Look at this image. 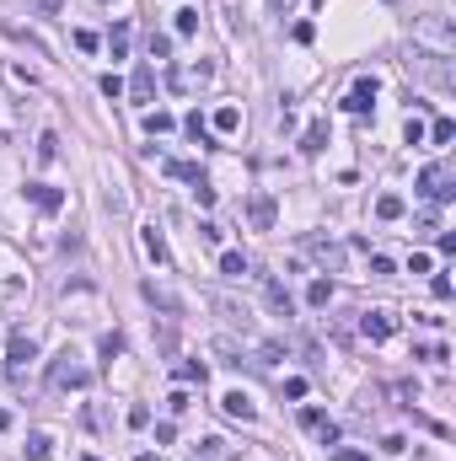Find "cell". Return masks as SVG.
<instances>
[{"instance_id": "6da1fadb", "label": "cell", "mask_w": 456, "mask_h": 461, "mask_svg": "<svg viewBox=\"0 0 456 461\" xmlns=\"http://www.w3.org/2000/svg\"><path fill=\"white\" fill-rule=\"evenodd\" d=\"M86 381H92V370L81 365L75 349H60L54 360H48V387H54V391H81Z\"/></svg>"}, {"instance_id": "7a4b0ae2", "label": "cell", "mask_w": 456, "mask_h": 461, "mask_svg": "<svg viewBox=\"0 0 456 461\" xmlns=\"http://www.w3.org/2000/svg\"><path fill=\"white\" fill-rule=\"evenodd\" d=\"M419 194L430 199V204H451V199H456V177L445 167H424L419 172Z\"/></svg>"}, {"instance_id": "3957f363", "label": "cell", "mask_w": 456, "mask_h": 461, "mask_svg": "<svg viewBox=\"0 0 456 461\" xmlns=\"http://www.w3.org/2000/svg\"><path fill=\"white\" fill-rule=\"evenodd\" d=\"M167 172H172V177H183V182H188V188H193V194H199V204H215V188H210V177H205V172H199V167H193V161H167Z\"/></svg>"}, {"instance_id": "277c9868", "label": "cell", "mask_w": 456, "mask_h": 461, "mask_svg": "<svg viewBox=\"0 0 456 461\" xmlns=\"http://www.w3.org/2000/svg\"><path fill=\"white\" fill-rule=\"evenodd\" d=\"M360 333H365L371 343H386V338L397 333V316H392V311H365V316H360Z\"/></svg>"}, {"instance_id": "5b68a950", "label": "cell", "mask_w": 456, "mask_h": 461, "mask_svg": "<svg viewBox=\"0 0 456 461\" xmlns=\"http://www.w3.org/2000/svg\"><path fill=\"white\" fill-rule=\"evenodd\" d=\"M27 360H38L33 333H11V381H22V376H27Z\"/></svg>"}, {"instance_id": "8992f818", "label": "cell", "mask_w": 456, "mask_h": 461, "mask_svg": "<svg viewBox=\"0 0 456 461\" xmlns=\"http://www.w3.org/2000/svg\"><path fill=\"white\" fill-rule=\"evenodd\" d=\"M22 194L33 199V204L43 209V215H60V204H65V194H60V188H48V182H27Z\"/></svg>"}, {"instance_id": "52a82bcc", "label": "cell", "mask_w": 456, "mask_h": 461, "mask_svg": "<svg viewBox=\"0 0 456 461\" xmlns=\"http://www.w3.org/2000/svg\"><path fill=\"white\" fill-rule=\"evenodd\" d=\"M371 102H376V75H360V81H354V91L344 97V113H365Z\"/></svg>"}, {"instance_id": "ba28073f", "label": "cell", "mask_w": 456, "mask_h": 461, "mask_svg": "<svg viewBox=\"0 0 456 461\" xmlns=\"http://www.w3.org/2000/svg\"><path fill=\"white\" fill-rule=\"evenodd\" d=\"M129 97L140 102V108H145L151 97H156V70H151V65H140V70H134V81H129Z\"/></svg>"}, {"instance_id": "9c48e42d", "label": "cell", "mask_w": 456, "mask_h": 461, "mask_svg": "<svg viewBox=\"0 0 456 461\" xmlns=\"http://www.w3.org/2000/svg\"><path fill=\"white\" fill-rule=\"evenodd\" d=\"M247 215H252V226H258V230H274V199H268V194H252Z\"/></svg>"}, {"instance_id": "30bf717a", "label": "cell", "mask_w": 456, "mask_h": 461, "mask_svg": "<svg viewBox=\"0 0 456 461\" xmlns=\"http://www.w3.org/2000/svg\"><path fill=\"white\" fill-rule=\"evenodd\" d=\"M220 408H226L231 418H241V424H252V413H258V408L247 402V391H226V397H220Z\"/></svg>"}, {"instance_id": "8fae6325", "label": "cell", "mask_w": 456, "mask_h": 461, "mask_svg": "<svg viewBox=\"0 0 456 461\" xmlns=\"http://www.w3.org/2000/svg\"><path fill=\"white\" fill-rule=\"evenodd\" d=\"M322 145H327V118H317V123H306V134H300V150H306V156H317Z\"/></svg>"}, {"instance_id": "7c38bea8", "label": "cell", "mask_w": 456, "mask_h": 461, "mask_svg": "<svg viewBox=\"0 0 456 461\" xmlns=\"http://www.w3.org/2000/svg\"><path fill=\"white\" fill-rule=\"evenodd\" d=\"M27 461H54V440H48L43 429H33V435H27Z\"/></svg>"}, {"instance_id": "4fadbf2b", "label": "cell", "mask_w": 456, "mask_h": 461, "mask_svg": "<svg viewBox=\"0 0 456 461\" xmlns=\"http://www.w3.org/2000/svg\"><path fill=\"white\" fill-rule=\"evenodd\" d=\"M108 54H113V60H124V54H129V22H113V33H108Z\"/></svg>"}, {"instance_id": "5bb4252c", "label": "cell", "mask_w": 456, "mask_h": 461, "mask_svg": "<svg viewBox=\"0 0 456 461\" xmlns=\"http://www.w3.org/2000/svg\"><path fill=\"white\" fill-rule=\"evenodd\" d=\"M210 129H215V134H237L241 129V113L237 108H220L215 118H210Z\"/></svg>"}, {"instance_id": "9a60e30c", "label": "cell", "mask_w": 456, "mask_h": 461, "mask_svg": "<svg viewBox=\"0 0 456 461\" xmlns=\"http://www.w3.org/2000/svg\"><path fill=\"white\" fill-rule=\"evenodd\" d=\"M306 247H312V257H322L327 268H338V263H344V252H338L333 242H322V236H312V242H306Z\"/></svg>"}, {"instance_id": "2e32d148", "label": "cell", "mask_w": 456, "mask_h": 461, "mask_svg": "<svg viewBox=\"0 0 456 461\" xmlns=\"http://www.w3.org/2000/svg\"><path fill=\"white\" fill-rule=\"evenodd\" d=\"M451 134H456V123H451V118H435L430 129H424V140H430V145H451Z\"/></svg>"}, {"instance_id": "e0dca14e", "label": "cell", "mask_w": 456, "mask_h": 461, "mask_svg": "<svg viewBox=\"0 0 456 461\" xmlns=\"http://www.w3.org/2000/svg\"><path fill=\"white\" fill-rule=\"evenodd\" d=\"M403 209H408V204H403L397 194H381V199H376V215H381V220H403Z\"/></svg>"}, {"instance_id": "ac0fdd59", "label": "cell", "mask_w": 456, "mask_h": 461, "mask_svg": "<svg viewBox=\"0 0 456 461\" xmlns=\"http://www.w3.org/2000/svg\"><path fill=\"white\" fill-rule=\"evenodd\" d=\"M220 274H226V279H241V274H247V257L241 252H220Z\"/></svg>"}, {"instance_id": "d6986e66", "label": "cell", "mask_w": 456, "mask_h": 461, "mask_svg": "<svg viewBox=\"0 0 456 461\" xmlns=\"http://www.w3.org/2000/svg\"><path fill=\"white\" fill-rule=\"evenodd\" d=\"M172 123H178V118H172V113H145V134H172Z\"/></svg>"}, {"instance_id": "ffe728a7", "label": "cell", "mask_w": 456, "mask_h": 461, "mask_svg": "<svg viewBox=\"0 0 456 461\" xmlns=\"http://www.w3.org/2000/svg\"><path fill=\"white\" fill-rule=\"evenodd\" d=\"M306 301H312L317 311H322V306L333 301V279H312V290H306Z\"/></svg>"}, {"instance_id": "44dd1931", "label": "cell", "mask_w": 456, "mask_h": 461, "mask_svg": "<svg viewBox=\"0 0 456 461\" xmlns=\"http://www.w3.org/2000/svg\"><path fill=\"white\" fill-rule=\"evenodd\" d=\"M264 290H268V306H274L279 316H290V295H285V284H279V279H268Z\"/></svg>"}, {"instance_id": "7402d4cb", "label": "cell", "mask_w": 456, "mask_h": 461, "mask_svg": "<svg viewBox=\"0 0 456 461\" xmlns=\"http://www.w3.org/2000/svg\"><path fill=\"white\" fill-rule=\"evenodd\" d=\"M145 252L156 257V263H167V242H161V230H156V226H145Z\"/></svg>"}, {"instance_id": "603a6c76", "label": "cell", "mask_w": 456, "mask_h": 461, "mask_svg": "<svg viewBox=\"0 0 456 461\" xmlns=\"http://www.w3.org/2000/svg\"><path fill=\"white\" fill-rule=\"evenodd\" d=\"M183 129H188V140H199V145H210V123L199 118V113H188V118H183Z\"/></svg>"}, {"instance_id": "cb8c5ba5", "label": "cell", "mask_w": 456, "mask_h": 461, "mask_svg": "<svg viewBox=\"0 0 456 461\" xmlns=\"http://www.w3.org/2000/svg\"><path fill=\"white\" fill-rule=\"evenodd\" d=\"M172 27H178V38H193V27H199V11H193V6H183Z\"/></svg>"}, {"instance_id": "d4e9b609", "label": "cell", "mask_w": 456, "mask_h": 461, "mask_svg": "<svg viewBox=\"0 0 456 461\" xmlns=\"http://www.w3.org/2000/svg\"><path fill=\"white\" fill-rule=\"evenodd\" d=\"M215 311L226 316V322H237V328H247V311H241L237 301H215Z\"/></svg>"}, {"instance_id": "484cf974", "label": "cell", "mask_w": 456, "mask_h": 461, "mask_svg": "<svg viewBox=\"0 0 456 461\" xmlns=\"http://www.w3.org/2000/svg\"><path fill=\"white\" fill-rule=\"evenodd\" d=\"M205 376H210V370H205V365H199V360L178 365V381H199V387H205Z\"/></svg>"}, {"instance_id": "4316f807", "label": "cell", "mask_w": 456, "mask_h": 461, "mask_svg": "<svg viewBox=\"0 0 456 461\" xmlns=\"http://www.w3.org/2000/svg\"><path fill=\"white\" fill-rule=\"evenodd\" d=\"M151 60H172V38L151 33Z\"/></svg>"}, {"instance_id": "83f0119b", "label": "cell", "mask_w": 456, "mask_h": 461, "mask_svg": "<svg viewBox=\"0 0 456 461\" xmlns=\"http://www.w3.org/2000/svg\"><path fill=\"white\" fill-rule=\"evenodd\" d=\"M75 49H81V54H97V33H92V27H75Z\"/></svg>"}, {"instance_id": "f1b7e54d", "label": "cell", "mask_w": 456, "mask_h": 461, "mask_svg": "<svg viewBox=\"0 0 456 461\" xmlns=\"http://www.w3.org/2000/svg\"><path fill=\"white\" fill-rule=\"evenodd\" d=\"M38 156H43V161L60 156V134H43V140H38Z\"/></svg>"}, {"instance_id": "f546056e", "label": "cell", "mask_w": 456, "mask_h": 461, "mask_svg": "<svg viewBox=\"0 0 456 461\" xmlns=\"http://www.w3.org/2000/svg\"><path fill=\"white\" fill-rule=\"evenodd\" d=\"M403 140H408V145H424V123L408 118V123H403Z\"/></svg>"}, {"instance_id": "4dcf8cb0", "label": "cell", "mask_w": 456, "mask_h": 461, "mask_svg": "<svg viewBox=\"0 0 456 461\" xmlns=\"http://www.w3.org/2000/svg\"><path fill=\"white\" fill-rule=\"evenodd\" d=\"M119 354H124V338H119V333H108V338H102V360H119Z\"/></svg>"}, {"instance_id": "1f68e13d", "label": "cell", "mask_w": 456, "mask_h": 461, "mask_svg": "<svg viewBox=\"0 0 456 461\" xmlns=\"http://www.w3.org/2000/svg\"><path fill=\"white\" fill-rule=\"evenodd\" d=\"M145 424H151V408H145V402H134V408H129V429H145Z\"/></svg>"}, {"instance_id": "d6a6232c", "label": "cell", "mask_w": 456, "mask_h": 461, "mask_svg": "<svg viewBox=\"0 0 456 461\" xmlns=\"http://www.w3.org/2000/svg\"><path fill=\"white\" fill-rule=\"evenodd\" d=\"M167 408H172V413H188V408H193V397H188V391L178 387V391H172V397H167Z\"/></svg>"}, {"instance_id": "836d02e7", "label": "cell", "mask_w": 456, "mask_h": 461, "mask_svg": "<svg viewBox=\"0 0 456 461\" xmlns=\"http://www.w3.org/2000/svg\"><path fill=\"white\" fill-rule=\"evenodd\" d=\"M430 290H435V301H451V279H445V274H435Z\"/></svg>"}, {"instance_id": "e575fe53", "label": "cell", "mask_w": 456, "mask_h": 461, "mask_svg": "<svg viewBox=\"0 0 456 461\" xmlns=\"http://www.w3.org/2000/svg\"><path fill=\"white\" fill-rule=\"evenodd\" d=\"M317 435H322V445H338V424H333V418H322V424H317Z\"/></svg>"}, {"instance_id": "d590c367", "label": "cell", "mask_w": 456, "mask_h": 461, "mask_svg": "<svg viewBox=\"0 0 456 461\" xmlns=\"http://www.w3.org/2000/svg\"><path fill=\"white\" fill-rule=\"evenodd\" d=\"M102 97H124V81H119V75H102Z\"/></svg>"}, {"instance_id": "8d00e7d4", "label": "cell", "mask_w": 456, "mask_h": 461, "mask_svg": "<svg viewBox=\"0 0 456 461\" xmlns=\"http://www.w3.org/2000/svg\"><path fill=\"white\" fill-rule=\"evenodd\" d=\"M381 450H392V456H403V450H408V440H403V435H386V440H381Z\"/></svg>"}, {"instance_id": "74e56055", "label": "cell", "mask_w": 456, "mask_h": 461, "mask_svg": "<svg viewBox=\"0 0 456 461\" xmlns=\"http://www.w3.org/2000/svg\"><path fill=\"white\" fill-rule=\"evenodd\" d=\"M279 354H285V349H279V343H264V349H258V365H274Z\"/></svg>"}, {"instance_id": "f35d334b", "label": "cell", "mask_w": 456, "mask_h": 461, "mask_svg": "<svg viewBox=\"0 0 456 461\" xmlns=\"http://www.w3.org/2000/svg\"><path fill=\"white\" fill-rule=\"evenodd\" d=\"M333 461H371V456H365V450H349V445H344V450H333Z\"/></svg>"}, {"instance_id": "ab89813d", "label": "cell", "mask_w": 456, "mask_h": 461, "mask_svg": "<svg viewBox=\"0 0 456 461\" xmlns=\"http://www.w3.org/2000/svg\"><path fill=\"white\" fill-rule=\"evenodd\" d=\"M0 429H11V413H6V408H0Z\"/></svg>"}, {"instance_id": "60d3db41", "label": "cell", "mask_w": 456, "mask_h": 461, "mask_svg": "<svg viewBox=\"0 0 456 461\" xmlns=\"http://www.w3.org/2000/svg\"><path fill=\"white\" fill-rule=\"evenodd\" d=\"M134 461H156V456H151V450H140V456H134Z\"/></svg>"}, {"instance_id": "b9f144b4", "label": "cell", "mask_w": 456, "mask_h": 461, "mask_svg": "<svg viewBox=\"0 0 456 461\" xmlns=\"http://www.w3.org/2000/svg\"><path fill=\"white\" fill-rule=\"evenodd\" d=\"M97 6H113V0H97Z\"/></svg>"}, {"instance_id": "7bdbcfd3", "label": "cell", "mask_w": 456, "mask_h": 461, "mask_svg": "<svg viewBox=\"0 0 456 461\" xmlns=\"http://www.w3.org/2000/svg\"><path fill=\"white\" fill-rule=\"evenodd\" d=\"M86 461H102V456H86Z\"/></svg>"}, {"instance_id": "ee69618b", "label": "cell", "mask_w": 456, "mask_h": 461, "mask_svg": "<svg viewBox=\"0 0 456 461\" xmlns=\"http://www.w3.org/2000/svg\"><path fill=\"white\" fill-rule=\"evenodd\" d=\"M312 6H322V0H312Z\"/></svg>"}]
</instances>
